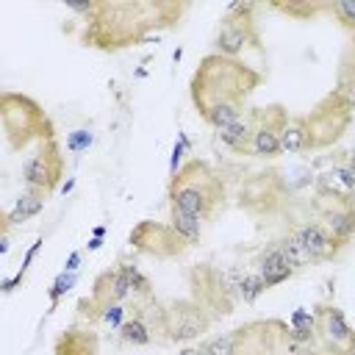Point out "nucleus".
Here are the masks:
<instances>
[{
  "label": "nucleus",
  "mask_w": 355,
  "mask_h": 355,
  "mask_svg": "<svg viewBox=\"0 0 355 355\" xmlns=\"http://www.w3.org/2000/svg\"><path fill=\"white\" fill-rule=\"evenodd\" d=\"M122 269H125V275H128V280H130V288H133L136 294H150V280L139 272V266H133V263H122Z\"/></svg>",
  "instance_id": "23"
},
{
  "label": "nucleus",
  "mask_w": 355,
  "mask_h": 355,
  "mask_svg": "<svg viewBox=\"0 0 355 355\" xmlns=\"http://www.w3.org/2000/svg\"><path fill=\"white\" fill-rule=\"evenodd\" d=\"M291 324H294V330H291V338H294V341H311V338H313L316 322H313V316H311L305 308H297V311H294Z\"/></svg>",
  "instance_id": "16"
},
{
  "label": "nucleus",
  "mask_w": 355,
  "mask_h": 355,
  "mask_svg": "<svg viewBox=\"0 0 355 355\" xmlns=\"http://www.w3.org/2000/svg\"><path fill=\"white\" fill-rule=\"evenodd\" d=\"M164 322L172 341H191L208 330V316L194 302H175Z\"/></svg>",
  "instance_id": "2"
},
{
  "label": "nucleus",
  "mask_w": 355,
  "mask_h": 355,
  "mask_svg": "<svg viewBox=\"0 0 355 355\" xmlns=\"http://www.w3.org/2000/svg\"><path fill=\"white\" fill-rule=\"evenodd\" d=\"M324 230L336 239L344 241L355 233V211L352 208H341V211H327L324 214Z\"/></svg>",
  "instance_id": "11"
},
{
  "label": "nucleus",
  "mask_w": 355,
  "mask_h": 355,
  "mask_svg": "<svg viewBox=\"0 0 355 355\" xmlns=\"http://www.w3.org/2000/svg\"><path fill=\"white\" fill-rule=\"evenodd\" d=\"M0 252H8V239L3 236V241H0Z\"/></svg>",
  "instance_id": "33"
},
{
  "label": "nucleus",
  "mask_w": 355,
  "mask_h": 355,
  "mask_svg": "<svg viewBox=\"0 0 355 355\" xmlns=\"http://www.w3.org/2000/svg\"><path fill=\"white\" fill-rule=\"evenodd\" d=\"M169 197H172V205L183 208V211L191 214V216L205 219V216L211 214V208L216 205L219 191H216V186H214L208 178H200V180H197V178H194V166H189L186 172H180V175L172 180Z\"/></svg>",
  "instance_id": "1"
},
{
  "label": "nucleus",
  "mask_w": 355,
  "mask_h": 355,
  "mask_svg": "<svg viewBox=\"0 0 355 355\" xmlns=\"http://www.w3.org/2000/svg\"><path fill=\"white\" fill-rule=\"evenodd\" d=\"M58 158L50 153V150H39L36 155H31L22 166V178L28 183V189H36V191H50L55 178H58Z\"/></svg>",
  "instance_id": "4"
},
{
  "label": "nucleus",
  "mask_w": 355,
  "mask_h": 355,
  "mask_svg": "<svg viewBox=\"0 0 355 355\" xmlns=\"http://www.w3.org/2000/svg\"><path fill=\"white\" fill-rule=\"evenodd\" d=\"M236 288H239V294H241L244 302H252L255 297H261V294L266 291V283H263V277H261L258 272H252V275H244V277L236 283Z\"/></svg>",
  "instance_id": "17"
},
{
  "label": "nucleus",
  "mask_w": 355,
  "mask_h": 355,
  "mask_svg": "<svg viewBox=\"0 0 355 355\" xmlns=\"http://www.w3.org/2000/svg\"><path fill=\"white\" fill-rule=\"evenodd\" d=\"M294 239L308 255V261H324L336 252V239L322 225H302L300 230H294Z\"/></svg>",
  "instance_id": "5"
},
{
  "label": "nucleus",
  "mask_w": 355,
  "mask_h": 355,
  "mask_svg": "<svg viewBox=\"0 0 355 355\" xmlns=\"http://www.w3.org/2000/svg\"><path fill=\"white\" fill-rule=\"evenodd\" d=\"M333 11L341 17V22H355V0H341L333 6Z\"/></svg>",
  "instance_id": "25"
},
{
  "label": "nucleus",
  "mask_w": 355,
  "mask_h": 355,
  "mask_svg": "<svg viewBox=\"0 0 355 355\" xmlns=\"http://www.w3.org/2000/svg\"><path fill=\"white\" fill-rule=\"evenodd\" d=\"M22 275H25V272H17L11 280H6V283H3V291H6V294H8V291H14V286H17V283H22Z\"/></svg>",
  "instance_id": "29"
},
{
  "label": "nucleus",
  "mask_w": 355,
  "mask_h": 355,
  "mask_svg": "<svg viewBox=\"0 0 355 355\" xmlns=\"http://www.w3.org/2000/svg\"><path fill=\"white\" fill-rule=\"evenodd\" d=\"M122 316H125V311H122V305H116V302H114V305H108V308L103 311V319H105L111 327H122V324H125V322H122Z\"/></svg>",
  "instance_id": "24"
},
{
  "label": "nucleus",
  "mask_w": 355,
  "mask_h": 355,
  "mask_svg": "<svg viewBox=\"0 0 355 355\" xmlns=\"http://www.w3.org/2000/svg\"><path fill=\"white\" fill-rule=\"evenodd\" d=\"M100 244H103V241H100V239H97V236H94V239H89V244H86V247H89V250H97V247H100Z\"/></svg>",
  "instance_id": "31"
},
{
  "label": "nucleus",
  "mask_w": 355,
  "mask_h": 355,
  "mask_svg": "<svg viewBox=\"0 0 355 355\" xmlns=\"http://www.w3.org/2000/svg\"><path fill=\"white\" fill-rule=\"evenodd\" d=\"M308 147V128L302 122H286L280 128V153H300Z\"/></svg>",
  "instance_id": "12"
},
{
  "label": "nucleus",
  "mask_w": 355,
  "mask_h": 355,
  "mask_svg": "<svg viewBox=\"0 0 355 355\" xmlns=\"http://www.w3.org/2000/svg\"><path fill=\"white\" fill-rule=\"evenodd\" d=\"M172 227H175V233H178L180 239L197 241V239H200V230H202V219L186 214V211L178 208V205H172Z\"/></svg>",
  "instance_id": "13"
},
{
  "label": "nucleus",
  "mask_w": 355,
  "mask_h": 355,
  "mask_svg": "<svg viewBox=\"0 0 355 355\" xmlns=\"http://www.w3.org/2000/svg\"><path fill=\"white\" fill-rule=\"evenodd\" d=\"M92 141H94L92 130H72V133L67 136V150H69V153H83V150L92 147Z\"/></svg>",
  "instance_id": "22"
},
{
  "label": "nucleus",
  "mask_w": 355,
  "mask_h": 355,
  "mask_svg": "<svg viewBox=\"0 0 355 355\" xmlns=\"http://www.w3.org/2000/svg\"><path fill=\"white\" fill-rule=\"evenodd\" d=\"M239 333H241V330L227 333V336H219V338H211V341H205L200 349H202L205 355H241V352H239Z\"/></svg>",
  "instance_id": "15"
},
{
  "label": "nucleus",
  "mask_w": 355,
  "mask_h": 355,
  "mask_svg": "<svg viewBox=\"0 0 355 355\" xmlns=\"http://www.w3.org/2000/svg\"><path fill=\"white\" fill-rule=\"evenodd\" d=\"M105 280H108V297L114 300V302H119V300H125L133 288H130V280H128V275H125V269L119 266L114 275H105Z\"/></svg>",
  "instance_id": "18"
},
{
  "label": "nucleus",
  "mask_w": 355,
  "mask_h": 355,
  "mask_svg": "<svg viewBox=\"0 0 355 355\" xmlns=\"http://www.w3.org/2000/svg\"><path fill=\"white\" fill-rule=\"evenodd\" d=\"M252 133H255L252 119H250V116H241L239 122H233V125H227V128L219 130V141H222L225 147L236 150V153H244V150H250Z\"/></svg>",
  "instance_id": "9"
},
{
  "label": "nucleus",
  "mask_w": 355,
  "mask_h": 355,
  "mask_svg": "<svg viewBox=\"0 0 355 355\" xmlns=\"http://www.w3.org/2000/svg\"><path fill=\"white\" fill-rule=\"evenodd\" d=\"M250 153L258 158H272L280 153V130L272 125H258L250 141Z\"/></svg>",
  "instance_id": "10"
},
{
  "label": "nucleus",
  "mask_w": 355,
  "mask_h": 355,
  "mask_svg": "<svg viewBox=\"0 0 355 355\" xmlns=\"http://www.w3.org/2000/svg\"><path fill=\"white\" fill-rule=\"evenodd\" d=\"M241 17H227L216 33V50L225 53V55H239L250 42H255V33L250 28V19H247V11L250 6H236Z\"/></svg>",
  "instance_id": "3"
},
{
  "label": "nucleus",
  "mask_w": 355,
  "mask_h": 355,
  "mask_svg": "<svg viewBox=\"0 0 355 355\" xmlns=\"http://www.w3.org/2000/svg\"><path fill=\"white\" fill-rule=\"evenodd\" d=\"M183 150H186V139L180 136L178 141H175V150H172V164H169V172L178 178V166H180V158H183Z\"/></svg>",
  "instance_id": "26"
},
{
  "label": "nucleus",
  "mask_w": 355,
  "mask_h": 355,
  "mask_svg": "<svg viewBox=\"0 0 355 355\" xmlns=\"http://www.w3.org/2000/svg\"><path fill=\"white\" fill-rule=\"evenodd\" d=\"M44 194L47 191H36V189H28L25 194H19V200L14 202V208L6 214V225H22L31 216H36L44 208Z\"/></svg>",
  "instance_id": "8"
},
{
  "label": "nucleus",
  "mask_w": 355,
  "mask_h": 355,
  "mask_svg": "<svg viewBox=\"0 0 355 355\" xmlns=\"http://www.w3.org/2000/svg\"><path fill=\"white\" fill-rule=\"evenodd\" d=\"M180 355H205V352H202L200 347H186V349H183Z\"/></svg>",
  "instance_id": "30"
},
{
  "label": "nucleus",
  "mask_w": 355,
  "mask_h": 355,
  "mask_svg": "<svg viewBox=\"0 0 355 355\" xmlns=\"http://www.w3.org/2000/svg\"><path fill=\"white\" fill-rule=\"evenodd\" d=\"M72 186H75V180H67V183H64V186H61V191H64V194H67V191H72Z\"/></svg>",
  "instance_id": "32"
},
{
  "label": "nucleus",
  "mask_w": 355,
  "mask_h": 355,
  "mask_svg": "<svg viewBox=\"0 0 355 355\" xmlns=\"http://www.w3.org/2000/svg\"><path fill=\"white\" fill-rule=\"evenodd\" d=\"M78 263H80V252H72V255L67 258V263H64V272H75Z\"/></svg>",
  "instance_id": "28"
},
{
  "label": "nucleus",
  "mask_w": 355,
  "mask_h": 355,
  "mask_svg": "<svg viewBox=\"0 0 355 355\" xmlns=\"http://www.w3.org/2000/svg\"><path fill=\"white\" fill-rule=\"evenodd\" d=\"M280 247H283V252L288 255V261H291V263H294L297 269H300L302 263H308V255H305V252H302V247L297 244V239H294V233H291V236H286V239L280 241Z\"/></svg>",
  "instance_id": "20"
},
{
  "label": "nucleus",
  "mask_w": 355,
  "mask_h": 355,
  "mask_svg": "<svg viewBox=\"0 0 355 355\" xmlns=\"http://www.w3.org/2000/svg\"><path fill=\"white\" fill-rule=\"evenodd\" d=\"M294 272H297V266L288 261V255L283 252L280 244H272V247L261 255V261H258V275L263 277L266 288H269V286H277V283H283V280H288Z\"/></svg>",
  "instance_id": "6"
},
{
  "label": "nucleus",
  "mask_w": 355,
  "mask_h": 355,
  "mask_svg": "<svg viewBox=\"0 0 355 355\" xmlns=\"http://www.w3.org/2000/svg\"><path fill=\"white\" fill-rule=\"evenodd\" d=\"M327 178H330V186H336L341 194H349L355 189V169L352 166H338Z\"/></svg>",
  "instance_id": "19"
},
{
  "label": "nucleus",
  "mask_w": 355,
  "mask_h": 355,
  "mask_svg": "<svg viewBox=\"0 0 355 355\" xmlns=\"http://www.w3.org/2000/svg\"><path fill=\"white\" fill-rule=\"evenodd\" d=\"M39 247H42V239H39V241H33V244H31V250H28V252H25V258H22V266H19V272H25V269H28V266H31V261H33V255H36V252H39Z\"/></svg>",
  "instance_id": "27"
},
{
  "label": "nucleus",
  "mask_w": 355,
  "mask_h": 355,
  "mask_svg": "<svg viewBox=\"0 0 355 355\" xmlns=\"http://www.w3.org/2000/svg\"><path fill=\"white\" fill-rule=\"evenodd\" d=\"M322 330H324V338H327L330 347H336L341 352H349L355 347V333H352V327L347 324V319L338 308H327L322 313Z\"/></svg>",
  "instance_id": "7"
},
{
  "label": "nucleus",
  "mask_w": 355,
  "mask_h": 355,
  "mask_svg": "<svg viewBox=\"0 0 355 355\" xmlns=\"http://www.w3.org/2000/svg\"><path fill=\"white\" fill-rule=\"evenodd\" d=\"M72 286H75V272H61V275L53 280V286H50V300H53V305H55Z\"/></svg>",
  "instance_id": "21"
},
{
  "label": "nucleus",
  "mask_w": 355,
  "mask_h": 355,
  "mask_svg": "<svg viewBox=\"0 0 355 355\" xmlns=\"http://www.w3.org/2000/svg\"><path fill=\"white\" fill-rule=\"evenodd\" d=\"M119 336H122V341H128V344H133V347H144V344H150L153 341V336H150V327L136 316V319H130V322H125L122 327H119Z\"/></svg>",
  "instance_id": "14"
}]
</instances>
